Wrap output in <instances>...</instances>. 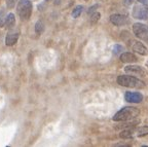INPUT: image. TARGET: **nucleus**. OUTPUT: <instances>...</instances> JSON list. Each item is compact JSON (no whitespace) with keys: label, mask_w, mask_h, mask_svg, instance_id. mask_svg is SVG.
<instances>
[{"label":"nucleus","mask_w":148,"mask_h":147,"mask_svg":"<svg viewBox=\"0 0 148 147\" xmlns=\"http://www.w3.org/2000/svg\"><path fill=\"white\" fill-rule=\"evenodd\" d=\"M139 114H140V109L136 108V107H132V106H127V107H123L119 111H117L112 117V120L117 122H125V120L136 118Z\"/></svg>","instance_id":"f257e3e1"},{"label":"nucleus","mask_w":148,"mask_h":147,"mask_svg":"<svg viewBox=\"0 0 148 147\" xmlns=\"http://www.w3.org/2000/svg\"><path fill=\"white\" fill-rule=\"evenodd\" d=\"M116 81L119 85L125 87H131V89H144L145 87L144 81L132 75H119Z\"/></svg>","instance_id":"f03ea898"},{"label":"nucleus","mask_w":148,"mask_h":147,"mask_svg":"<svg viewBox=\"0 0 148 147\" xmlns=\"http://www.w3.org/2000/svg\"><path fill=\"white\" fill-rule=\"evenodd\" d=\"M16 12L23 21L29 20L32 14V2L30 0H20L16 6Z\"/></svg>","instance_id":"7ed1b4c3"},{"label":"nucleus","mask_w":148,"mask_h":147,"mask_svg":"<svg viewBox=\"0 0 148 147\" xmlns=\"http://www.w3.org/2000/svg\"><path fill=\"white\" fill-rule=\"evenodd\" d=\"M133 33L137 38L141 40H146L148 39V27L145 24L142 23H135L133 25Z\"/></svg>","instance_id":"20e7f679"},{"label":"nucleus","mask_w":148,"mask_h":147,"mask_svg":"<svg viewBox=\"0 0 148 147\" xmlns=\"http://www.w3.org/2000/svg\"><path fill=\"white\" fill-rule=\"evenodd\" d=\"M132 16L137 20H148V6L146 4H136L133 8Z\"/></svg>","instance_id":"39448f33"},{"label":"nucleus","mask_w":148,"mask_h":147,"mask_svg":"<svg viewBox=\"0 0 148 147\" xmlns=\"http://www.w3.org/2000/svg\"><path fill=\"white\" fill-rule=\"evenodd\" d=\"M125 73H127V74L141 76V77H145V76L147 75V71L144 69L143 67L137 66V65H129V66L125 67Z\"/></svg>","instance_id":"423d86ee"},{"label":"nucleus","mask_w":148,"mask_h":147,"mask_svg":"<svg viewBox=\"0 0 148 147\" xmlns=\"http://www.w3.org/2000/svg\"><path fill=\"white\" fill-rule=\"evenodd\" d=\"M125 99L130 103H141L143 101V95L139 92H125Z\"/></svg>","instance_id":"0eeeda50"},{"label":"nucleus","mask_w":148,"mask_h":147,"mask_svg":"<svg viewBox=\"0 0 148 147\" xmlns=\"http://www.w3.org/2000/svg\"><path fill=\"white\" fill-rule=\"evenodd\" d=\"M10 30L6 35V38H5V44L7 46H12L18 42V37H20V31L18 30Z\"/></svg>","instance_id":"6e6552de"},{"label":"nucleus","mask_w":148,"mask_h":147,"mask_svg":"<svg viewBox=\"0 0 148 147\" xmlns=\"http://www.w3.org/2000/svg\"><path fill=\"white\" fill-rule=\"evenodd\" d=\"M127 16H123V14H114L110 16V22L111 24H113L114 26H117V27H120V26H123L127 23Z\"/></svg>","instance_id":"1a4fd4ad"},{"label":"nucleus","mask_w":148,"mask_h":147,"mask_svg":"<svg viewBox=\"0 0 148 147\" xmlns=\"http://www.w3.org/2000/svg\"><path fill=\"white\" fill-rule=\"evenodd\" d=\"M132 48H133V51H134L135 53H137V54H140V55H142V56L148 55L147 48H146L145 45H144L143 43H141L140 41L134 42V44H133Z\"/></svg>","instance_id":"9d476101"},{"label":"nucleus","mask_w":148,"mask_h":147,"mask_svg":"<svg viewBox=\"0 0 148 147\" xmlns=\"http://www.w3.org/2000/svg\"><path fill=\"white\" fill-rule=\"evenodd\" d=\"M119 59L123 63H135L138 61V58L132 53H123L120 55Z\"/></svg>","instance_id":"9b49d317"},{"label":"nucleus","mask_w":148,"mask_h":147,"mask_svg":"<svg viewBox=\"0 0 148 147\" xmlns=\"http://www.w3.org/2000/svg\"><path fill=\"white\" fill-rule=\"evenodd\" d=\"M4 25L5 28H7V29H12L14 27V25H16V16H14V14L12 12H10V14H8L6 16Z\"/></svg>","instance_id":"f8f14e48"},{"label":"nucleus","mask_w":148,"mask_h":147,"mask_svg":"<svg viewBox=\"0 0 148 147\" xmlns=\"http://www.w3.org/2000/svg\"><path fill=\"white\" fill-rule=\"evenodd\" d=\"M135 134V129H125L120 132L119 137L121 139H132Z\"/></svg>","instance_id":"ddd939ff"},{"label":"nucleus","mask_w":148,"mask_h":147,"mask_svg":"<svg viewBox=\"0 0 148 147\" xmlns=\"http://www.w3.org/2000/svg\"><path fill=\"white\" fill-rule=\"evenodd\" d=\"M135 134L137 135V137H144L148 135V126H142L135 129Z\"/></svg>","instance_id":"4468645a"},{"label":"nucleus","mask_w":148,"mask_h":147,"mask_svg":"<svg viewBox=\"0 0 148 147\" xmlns=\"http://www.w3.org/2000/svg\"><path fill=\"white\" fill-rule=\"evenodd\" d=\"M82 10H83V6H82V5H77L76 7H74V9L72 10V14H71L72 18L77 19L81 14Z\"/></svg>","instance_id":"2eb2a0df"},{"label":"nucleus","mask_w":148,"mask_h":147,"mask_svg":"<svg viewBox=\"0 0 148 147\" xmlns=\"http://www.w3.org/2000/svg\"><path fill=\"white\" fill-rule=\"evenodd\" d=\"M43 31H44V24L41 21H38L35 24V32H36L37 35H41Z\"/></svg>","instance_id":"dca6fc26"},{"label":"nucleus","mask_w":148,"mask_h":147,"mask_svg":"<svg viewBox=\"0 0 148 147\" xmlns=\"http://www.w3.org/2000/svg\"><path fill=\"white\" fill-rule=\"evenodd\" d=\"M100 18H101V14H100V12H92V14L90 16V24L92 25H95L96 23H98L100 20Z\"/></svg>","instance_id":"f3484780"},{"label":"nucleus","mask_w":148,"mask_h":147,"mask_svg":"<svg viewBox=\"0 0 148 147\" xmlns=\"http://www.w3.org/2000/svg\"><path fill=\"white\" fill-rule=\"evenodd\" d=\"M5 18H6V12H5V9L2 7V8H0V27L4 26Z\"/></svg>","instance_id":"a211bd4d"},{"label":"nucleus","mask_w":148,"mask_h":147,"mask_svg":"<svg viewBox=\"0 0 148 147\" xmlns=\"http://www.w3.org/2000/svg\"><path fill=\"white\" fill-rule=\"evenodd\" d=\"M16 2H18V0H6V7L9 9L14 8L16 6Z\"/></svg>","instance_id":"6ab92c4d"},{"label":"nucleus","mask_w":148,"mask_h":147,"mask_svg":"<svg viewBox=\"0 0 148 147\" xmlns=\"http://www.w3.org/2000/svg\"><path fill=\"white\" fill-rule=\"evenodd\" d=\"M123 51V47L121 45H119V44H116L115 46L113 47V54L114 55H117L118 53H120V52Z\"/></svg>","instance_id":"aec40b11"},{"label":"nucleus","mask_w":148,"mask_h":147,"mask_svg":"<svg viewBox=\"0 0 148 147\" xmlns=\"http://www.w3.org/2000/svg\"><path fill=\"white\" fill-rule=\"evenodd\" d=\"M135 0H123V5L125 6H131L134 3Z\"/></svg>","instance_id":"412c9836"},{"label":"nucleus","mask_w":148,"mask_h":147,"mask_svg":"<svg viewBox=\"0 0 148 147\" xmlns=\"http://www.w3.org/2000/svg\"><path fill=\"white\" fill-rule=\"evenodd\" d=\"M138 1L142 4H148V0H138Z\"/></svg>","instance_id":"4be33fe9"},{"label":"nucleus","mask_w":148,"mask_h":147,"mask_svg":"<svg viewBox=\"0 0 148 147\" xmlns=\"http://www.w3.org/2000/svg\"><path fill=\"white\" fill-rule=\"evenodd\" d=\"M44 1H46V2H49V1H51V0H44Z\"/></svg>","instance_id":"5701e85b"},{"label":"nucleus","mask_w":148,"mask_h":147,"mask_svg":"<svg viewBox=\"0 0 148 147\" xmlns=\"http://www.w3.org/2000/svg\"><path fill=\"white\" fill-rule=\"evenodd\" d=\"M147 42H148V39H147Z\"/></svg>","instance_id":"b1692460"},{"label":"nucleus","mask_w":148,"mask_h":147,"mask_svg":"<svg viewBox=\"0 0 148 147\" xmlns=\"http://www.w3.org/2000/svg\"><path fill=\"white\" fill-rule=\"evenodd\" d=\"M86 1H88V0H86Z\"/></svg>","instance_id":"393cba45"}]
</instances>
